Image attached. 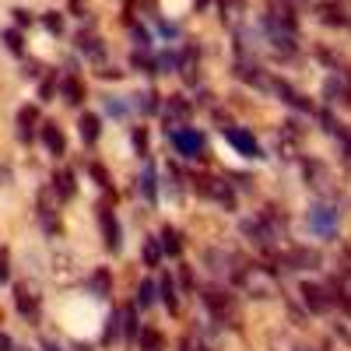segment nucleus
<instances>
[{"label":"nucleus","instance_id":"1","mask_svg":"<svg viewBox=\"0 0 351 351\" xmlns=\"http://www.w3.org/2000/svg\"><path fill=\"white\" fill-rule=\"evenodd\" d=\"M236 278H239V285H243L246 291H253L256 299L274 295V288H278L274 271H271V267H263V263H250V267H239V271H236Z\"/></svg>","mask_w":351,"mask_h":351},{"label":"nucleus","instance_id":"2","mask_svg":"<svg viewBox=\"0 0 351 351\" xmlns=\"http://www.w3.org/2000/svg\"><path fill=\"white\" fill-rule=\"evenodd\" d=\"M193 190L200 193V197H208V200H215V204H221V208H236V193H232V186L225 183V180H218V176H197L193 180Z\"/></svg>","mask_w":351,"mask_h":351},{"label":"nucleus","instance_id":"3","mask_svg":"<svg viewBox=\"0 0 351 351\" xmlns=\"http://www.w3.org/2000/svg\"><path fill=\"white\" fill-rule=\"evenodd\" d=\"M309 232L319 239H330L337 236V208H330V204H316V208H309Z\"/></svg>","mask_w":351,"mask_h":351},{"label":"nucleus","instance_id":"4","mask_svg":"<svg viewBox=\"0 0 351 351\" xmlns=\"http://www.w3.org/2000/svg\"><path fill=\"white\" fill-rule=\"evenodd\" d=\"M169 141L176 144V152L183 158H200L204 155V134H197L193 127H172Z\"/></svg>","mask_w":351,"mask_h":351},{"label":"nucleus","instance_id":"5","mask_svg":"<svg viewBox=\"0 0 351 351\" xmlns=\"http://www.w3.org/2000/svg\"><path fill=\"white\" fill-rule=\"evenodd\" d=\"M204 306H208L211 316L221 319V324H225V319H236V316H239V313H236V299H232L228 291H221V288H208V291H204Z\"/></svg>","mask_w":351,"mask_h":351},{"label":"nucleus","instance_id":"6","mask_svg":"<svg viewBox=\"0 0 351 351\" xmlns=\"http://www.w3.org/2000/svg\"><path fill=\"white\" fill-rule=\"evenodd\" d=\"M221 130H225L228 144H232L239 155H246V158H263V155H260V144L253 141L250 130H243V127H221Z\"/></svg>","mask_w":351,"mask_h":351},{"label":"nucleus","instance_id":"7","mask_svg":"<svg viewBox=\"0 0 351 351\" xmlns=\"http://www.w3.org/2000/svg\"><path fill=\"white\" fill-rule=\"evenodd\" d=\"M302 302L313 309V313H330L334 309V295H330V288L324 285H302Z\"/></svg>","mask_w":351,"mask_h":351},{"label":"nucleus","instance_id":"8","mask_svg":"<svg viewBox=\"0 0 351 351\" xmlns=\"http://www.w3.org/2000/svg\"><path fill=\"white\" fill-rule=\"evenodd\" d=\"M14 306L25 319H39V295L32 285H14Z\"/></svg>","mask_w":351,"mask_h":351},{"label":"nucleus","instance_id":"9","mask_svg":"<svg viewBox=\"0 0 351 351\" xmlns=\"http://www.w3.org/2000/svg\"><path fill=\"white\" fill-rule=\"evenodd\" d=\"M99 225H102V243H106V250H120L123 243H120V221H116V215L109 211V208H99Z\"/></svg>","mask_w":351,"mask_h":351},{"label":"nucleus","instance_id":"10","mask_svg":"<svg viewBox=\"0 0 351 351\" xmlns=\"http://www.w3.org/2000/svg\"><path fill=\"white\" fill-rule=\"evenodd\" d=\"M36 123H39V109L36 106H21L18 109V137L28 144L36 137Z\"/></svg>","mask_w":351,"mask_h":351},{"label":"nucleus","instance_id":"11","mask_svg":"<svg viewBox=\"0 0 351 351\" xmlns=\"http://www.w3.org/2000/svg\"><path fill=\"white\" fill-rule=\"evenodd\" d=\"M43 144H46L49 155H64L67 152V137H64V130L56 123H43Z\"/></svg>","mask_w":351,"mask_h":351},{"label":"nucleus","instance_id":"12","mask_svg":"<svg viewBox=\"0 0 351 351\" xmlns=\"http://www.w3.org/2000/svg\"><path fill=\"white\" fill-rule=\"evenodd\" d=\"M186 116H190V102L172 95L169 106H165V127H180V120H186Z\"/></svg>","mask_w":351,"mask_h":351},{"label":"nucleus","instance_id":"13","mask_svg":"<svg viewBox=\"0 0 351 351\" xmlns=\"http://www.w3.org/2000/svg\"><path fill=\"white\" fill-rule=\"evenodd\" d=\"M49 190L56 193V200H71V197H74V172H71V169L56 172V176H53V186H49Z\"/></svg>","mask_w":351,"mask_h":351},{"label":"nucleus","instance_id":"14","mask_svg":"<svg viewBox=\"0 0 351 351\" xmlns=\"http://www.w3.org/2000/svg\"><path fill=\"white\" fill-rule=\"evenodd\" d=\"M77 134H81V141L92 148V144L99 141V116L95 112H84L81 120H77Z\"/></svg>","mask_w":351,"mask_h":351},{"label":"nucleus","instance_id":"15","mask_svg":"<svg viewBox=\"0 0 351 351\" xmlns=\"http://www.w3.org/2000/svg\"><path fill=\"white\" fill-rule=\"evenodd\" d=\"M74 263H77V260H74L71 253H60V256L53 260V278H56V281H74V278H81L77 271H71Z\"/></svg>","mask_w":351,"mask_h":351},{"label":"nucleus","instance_id":"16","mask_svg":"<svg viewBox=\"0 0 351 351\" xmlns=\"http://www.w3.org/2000/svg\"><path fill=\"white\" fill-rule=\"evenodd\" d=\"M134 341H141V351H165V337L155 327H141V334Z\"/></svg>","mask_w":351,"mask_h":351},{"label":"nucleus","instance_id":"17","mask_svg":"<svg viewBox=\"0 0 351 351\" xmlns=\"http://www.w3.org/2000/svg\"><path fill=\"white\" fill-rule=\"evenodd\" d=\"M271 88H274V92H278V95H281V99H285L288 106H295V109H306V112L313 109V106H309V102H306V99H302V95L295 92V88H291V84H285V81H274Z\"/></svg>","mask_w":351,"mask_h":351},{"label":"nucleus","instance_id":"18","mask_svg":"<svg viewBox=\"0 0 351 351\" xmlns=\"http://www.w3.org/2000/svg\"><path fill=\"white\" fill-rule=\"evenodd\" d=\"M327 99H341V102H351V84H348V77L344 74H337V77H330L327 81Z\"/></svg>","mask_w":351,"mask_h":351},{"label":"nucleus","instance_id":"19","mask_svg":"<svg viewBox=\"0 0 351 351\" xmlns=\"http://www.w3.org/2000/svg\"><path fill=\"white\" fill-rule=\"evenodd\" d=\"M141 193H144V200H148V204H155V200H158V186H155V165H152V162L144 165V172H141Z\"/></svg>","mask_w":351,"mask_h":351},{"label":"nucleus","instance_id":"20","mask_svg":"<svg viewBox=\"0 0 351 351\" xmlns=\"http://www.w3.org/2000/svg\"><path fill=\"white\" fill-rule=\"evenodd\" d=\"M158 239H162V250H165L169 256H180V253H183V239H180V232H176V228L165 225V228L158 232Z\"/></svg>","mask_w":351,"mask_h":351},{"label":"nucleus","instance_id":"21","mask_svg":"<svg viewBox=\"0 0 351 351\" xmlns=\"http://www.w3.org/2000/svg\"><path fill=\"white\" fill-rule=\"evenodd\" d=\"M77 49H81L84 56H92V60H102V53H106L99 36H84V32L77 36Z\"/></svg>","mask_w":351,"mask_h":351},{"label":"nucleus","instance_id":"22","mask_svg":"<svg viewBox=\"0 0 351 351\" xmlns=\"http://www.w3.org/2000/svg\"><path fill=\"white\" fill-rule=\"evenodd\" d=\"M60 88H64V99H67L71 106H81V102H84V84H81L77 77H64Z\"/></svg>","mask_w":351,"mask_h":351},{"label":"nucleus","instance_id":"23","mask_svg":"<svg viewBox=\"0 0 351 351\" xmlns=\"http://www.w3.org/2000/svg\"><path fill=\"white\" fill-rule=\"evenodd\" d=\"M88 285H92V291H95L99 299H106V295H109V288H112V274H109L106 267H99V271L92 274V281H88Z\"/></svg>","mask_w":351,"mask_h":351},{"label":"nucleus","instance_id":"24","mask_svg":"<svg viewBox=\"0 0 351 351\" xmlns=\"http://www.w3.org/2000/svg\"><path fill=\"white\" fill-rule=\"evenodd\" d=\"M120 330H123V337H127V341H134V337H137V313H134V306H127V309L120 313Z\"/></svg>","mask_w":351,"mask_h":351},{"label":"nucleus","instance_id":"25","mask_svg":"<svg viewBox=\"0 0 351 351\" xmlns=\"http://www.w3.org/2000/svg\"><path fill=\"white\" fill-rule=\"evenodd\" d=\"M319 18H324L327 25H341V28L348 25V14H344L337 4H319Z\"/></svg>","mask_w":351,"mask_h":351},{"label":"nucleus","instance_id":"26","mask_svg":"<svg viewBox=\"0 0 351 351\" xmlns=\"http://www.w3.org/2000/svg\"><path fill=\"white\" fill-rule=\"evenodd\" d=\"M162 302L176 313L180 309V299H176V285H172V278H162Z\"/></svg>","mask_w":351,"mask_h":351},{"label":"nucleus","instance_id":"27","mask_svg":"<svg viewBox=\"0 0 351 351\" xmlns=\"http://www.w3.org/2000/svg\"><path fill=\"white\" fill-rule=\"evenodd\" d=\"M155 291H158V288H155V281H144V285H141V291H137V306H141V309H148V306L155 302Z\"/></svg>","mask_w":351,"mask_h":351},{"label":"nucleus","instance_id":"28","mask_svg":"<svg viewBox=\"0 0 351 351\" xmlns=\"http://www.w3.org/2000/svg\"><path fill=\"white\" fill-rule=\"evenodd\" d=\"M158 95L155 92H144V95H134V106L141 109V112H155L158 109V102H155Z\"/></svg>","mask_w":351,"mask_h":351},{"label":"nucleus","instance_id":"29","mask_svg":"<svg viewBox=\"0 0 351 351\" xmlns=\"http://www.w3.org/2000/svg\"><path fill=\"white\" fill-rule=\"evenodd\" d=\"M144 260H148V267H158L162 250H158V243H155V239H148V243H144Z\"/></svg>","mask_w":351,"mask_h":351},{"label":"nucleus","instance_id":"30","mask_svg":"<svg viewBox=\"0 0 351 351\" xmlns=\"http://www.w3.org/2000/svg\"><path fill=\"white\" fill-rule=\"evenodd\" d=\"M8 278H11V253L0 246V285H4Z\"/></svg>","mask_w":351,"mask_h":351},{"label":"nucleus","instance_id":"31","mask_svg":"<svg viewBox=\"0 0 351 351\" xmlns=\"http://www.w3.org/2000/svg\"><path fill=\"white\" fill-rule=\"evenodd\" d=\"M43 21H46V28H49V32H56V36H60V32H64V18H60V14H56V11H53V14H46Z\"/></svg>","mask_w":351,"mask_h":351},{"label":"nucleus","instance_id":"32","mask_svg":"<svg viewBox=\"0 0 351 351\" xmlns=\"http://www.w3.org/2000/svg\"><path fill=\"white\" fill-rule=\"evenodd\" d=\"M106 112H112V116H123V112H127V106H123L120 99H106Z\"/></svg>","mask_w":351,"mask_h":351},{"label":"nucleus","instance_id":"33","mask_svg":"<svg viewBox=\"0 0 351 351\" xmlns=\"http://www.w3.org/2000/svg\"><path fill=\"white\" fill-rule=\"evenodd\" d=\"M4 43H8V49H11V53H21V32H8V36H4Z\"/></svg>","mask_w":351,"mask_h":351},{"label":"nucleus","instance_id":"34","mask_svg":"<svg viewBox=\"0 0 351 351\" xmlns=\"http://www.w3.org/2000/svg\"><path fill=\"white\" fill-rule=\"evenodd\" d=\"M134 144H137L141 152L148 148V130H144V127H141V130H134Z\"/></svg>","mask_w":351,"mask_h":351},{"label":"nucleus","instance_id":"35","mask_svg":"<svg viewBox=\"0 0 351 351\" xmlns=\"http://www.w3.org/2000/svg\"><path fill=\"white\" fill-rule=\"evenodd\" d=\"M14 21L18 25H32V14H28V11H14Z\"/></svg>","mask_w":351,"mask_h":351},{"label":"nucleus","instance_id":"36","mask_svg":"<svg viewBox=\"0 0 351 351\" xmlns=\"http://www.w3.org/2000/svg\"><path fill=\"white\" fill-rule=\"evenodd\" d=\"M0 351H11V337L8 334H0Z\"/></svg>","mask_w":351,"mask_h":351},{"label":"nucleus","instance_id":"37","mask_svg":"<svg viewBox=\"0 0 351 351\" xmlns=\"http://www.w3.org/2000/svg\"><path fill=\"white\" fill-rule=\"evenodd\" d=\"M43 351H64V348H60V344H53V341H46V344H43Z\"/></svg>","mask_w":351,"mask_h":351},{"label":"nucleus","instance_id":"38","mask_svg":"<svg viewBox=\"0 0 351 351\" xmlns=\"http://www.w3.org/2000/svg\"><path fill=\"white\" fill-rule=\"evenodd\" d=\"M8 180V169H0V183H4Z\"/></svg>","mask_w":351,"mask_h":351},{"label":"nucleus","instance_id":"39","mask_svg":"<svg viewBox=\"0 0 351 351\" xmlns=\"http://www.w3.org/2000/svg\"><path fill=\"white\" fill-rule=\"evenodd\" d=\"M197 4H200V8H204V4H208V0H197Z\"/></svg>","mask_w":351,"mask_h":351}]
</instances>
